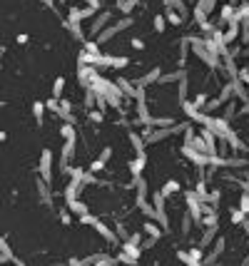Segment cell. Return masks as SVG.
<instances>
[{
	"label": "cell",
	"instance_id": "obj_2",
	"mask_svg": "<svg viewBox=\"0 0 249 266\" xmlns=\"http://www.w3.org/2000/svg\"><path fill=\"white\" fill-rule=\"evenodd\" d=\"M3 140H5V135H3V132H0V142H3Z\"/></svg>",
	"mask_w": 249,
	"mask_h": 266
},
{
	"label": "cell",
	"instance_id": "obj_1",
	"mask_svg": "<svg viewBox=\"0 0 249 266\" xmlns=\"http://www.w3.org/2000/svg\"><path fill=\"white\" fill-rule=\"evenodd\" d=\"M0 254L10 259V249H8V244H5V239H3V236H0Z\"/></svg>",
	"mask_w": 249,
	"mask_h": 266
}]
</instances>
